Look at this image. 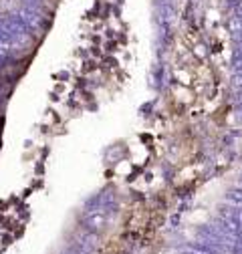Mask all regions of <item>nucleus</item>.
I'll return each instance as SVG.
<instances>
[{"label":"nucleus","instance_id":"6e6552de","mask_svg":"<svg viewBox=\"0 0 242 254\" xmlns=\"http://www.w3.org/2000/svg\"><path fill=\"white\" fill-rule=\"evenodd\" d=\"M240 2H242V0H226V6L228 8H236Z\"/></svg>","mask_w":242,"mask_h":254},{"label":"nucleus","instance_id":"0eeeda50","mask_svg":"<svg viewBox=\"0 0 242 254\" xmlns=\"http://www.w3.org/2000/svg\"><path fill=\"white\" fill-rule=\"evenodd\" d=\"M182 254H206V252H204V250H200V248H196V246H192V244H190L188 248H184V250H182Z\"/></svg>","mask_w":242,"mask_h":254},{"label":"nucleus","instance_id":"f257e3e1","mask_svg":"<svg viewBox=\"0 0 242 254\" xmlns=\"http://www.w3.org/2000/svg\"><path fill=\"white\" fill-rule=\"evenodd\" d=\"M20 20L25 23V27L29 29V32H42L47 27V20L42 16V12L38 8H31V6H23L18 10Z\"/></svg>","mask_w":242,"mask_h":254},{"label":"nucleus","instance_id":"9b49d317","mask_svg":"<svg viewBox=\"0 0 242 254\" xmlns=\"http://www.w3.org/2000/svg\"><path fill=\"white\" fill-rule=\"evenodd\" d=\"M238 113H240V119H242V103H236V107H234Z\"/></svg>","mask_w":242,"mask_h":254},{"label":"nucleus","instance_id":"7ed1b4c3","mask_svg":"<svg viewBox=\"0 0 242 254\" xmlns=\"http://www.w3.org/2000/svg\"><path fill=\"white\" fill-rule=\"evenodd\" d=\"M109 224V216L105 212L97 210V212H89V214H85V218L81 220V226L85 232H93V234H99L103 232Z\"/></svg>","mask_w":242,"mask_h":254},{"label":"nucleus","instance_id":"423d86ee","mask_svg":"<svg viewBox=\"0 0 242 254\" xmlns=\"http://www.w3.org/2000/svg\"><path fill=\"white\" fill-rule=\"evenodd\" d=\"M232 69L234 71H240L242 69V45H238V49L232 55Z\"/></svg>","mask_w":242,"mask_h":254},{"label":"nucleus","instance_id":"f8f14e48","mask_svg":"<svg viewBox=\"0 0 242 254\" xmlns=\"http://www.w3.org/2000/svg\"><path fill=\"white\" fill-rule=\"evenodd\" d=\"M175 224H178V216H173V218H172V228H175Z\"/></svg>","mask_w":242,"mask_h":254},{"label":"nucleus","instance_id":"f03ea898","mask_svg":"<svg viewBox=\"0 0 242 254\" xmlns=\"http://www.w3.org/2000/svg\"><path fill=\"white\" fill-rule=\"evenodd\" d=\"M0 29H4L6 32H10L18 40H25L27 34H29V29L25 27V23L20 20L18 14H6V16H2V18H0Z\"/></svg>","mask_w":242,"mask_h":254},{"label":"nucleus","instance_id":"39448f33","mask_svg":"<svg viewBox=\"0 0 242 254\" xmlns=\"http://www.w3.org/2000/svg\"><path fill=\"white\" fill-rule=\"evenodd\" d=\"M228 29H230L232 34H234V32H242V16H230Z\"/></svg>","mask_w":242,"mask_h":254},{"label":"nucleus","instance_id":"20e7f679","mask_svg":"<svg viewBox=\"0 0 242 254\" xmlns=\"http://www.w3.org/2000/svg\"><path fill=\"white\" fill-rule=\"evenodd\" d=\"M224 198H226V202H228L230 206L242 208V188H234V190H228Z\"/></svg>","mask_w":242,"mask_h":254},{"label":"nucleus","instance_id":"9d476101","mask_svg":"<svg viewBox=\"0 0 242 254\" xmlns=\"http://www.w3.org/2000/svg\"><path fill=\"white\" fill-rule=\"evenodd\" d=\"M234 101L242 103V89H236V93H234Z\"/></svg>","mask_w":242,"mask_h":254},{"label":"nucleus","instance_id":"1a4fd4ad","mask_svg":"<svg viewBox=\"0 0 242 254\" xmlns=\"http://www.w3.org/2000/svg\"><path fill=\"white\" fill-rule=\"evenodd\" d=\"M232 38H234V42L242 45V32H234V34H232Z\"/></svg>","mask_w":242,"mask_h":254}]
</instances>
